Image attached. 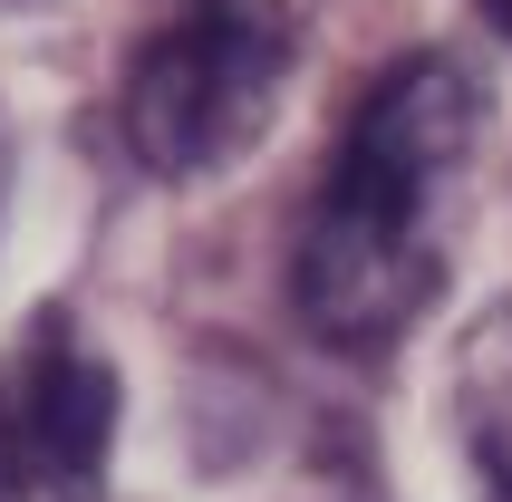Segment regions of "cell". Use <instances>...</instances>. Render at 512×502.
<instances>
[{
	"label": "cell",
	"instance_id": "cell-1",
	"mask_svg": "<svg viewBox=\"0 0 512 502\" xmlns=\"http://www.w3.org/2000/svg\"><path fill=\"white\" fill-rule=\"evenodd\" d=\"M474 136H484V97L455 58H397L358 97L300 223V271H290L300 319L329 348H387L445 290Z\"/></svg>",
	"mask_w": 512,
	"mask_h": 502
},
{
	"label": "cell",
	"instance_id": "cell-5",
	"mask_svg": "<svg viewBox=\"0 0 512 502\" xmlns=\"http://www.w3.org/2000/svg\"><path fill=\"white\" fill-rule=\"evenodd\" d=\"M484 20H493V29H503V39H512V0H484Z\"/></svg>",
	"mask_w": 512,
	"mask_h": 502
},
{
	"label": "cell",
	"instance_id": "cell-4",
	"mask_svg": "<svg viewBox=\"0 0 512 502\" xmlns=\"http://www.w3.org/2000/svg\"><path fill=\"white\" fill-rule=\"evenodd\" d=\"M455 425L484 502H512V300H493L455 348Z\"/></svg>",
	"mask_w": 512,
	"mask_h": 502
},
{
	"label": "cell",
	"instance_id": "cell-3",
	"mask_svg": "<svg viewBox=\"0 0 512 502\" xmlns=\"http://www.w3.org/2000/svg\"><path fill=\"white\" fill-rule=\"evenodd\" d=\"M116 367L68 309H39L0 348V502H107Z\"/></svg>",
	"mask_w": 512,
	"mask_h": 502
},
{
	"label": "cell",
	"instance_id": "cell-2",
	"mask_svg": "<svg viewBox=\"0 0 512 502\" xmlns=\"http://www.w3.org/2000/svg\"><path fill=\"white\" fill-rule=\"evenodd\" d=\"M290 58H300L290 0H184L126 68V97H116L126 155L165 184L242 165L261 126L281 116Z\"/></svg>",
	"mask_w": 512,
	"mask_h": 502
}]
</instances>
